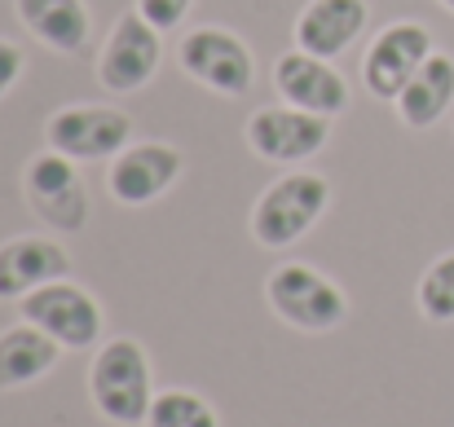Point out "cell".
<instances>
[{
    "label": "cell",
    "instance_id": "obj_16",
    "mask_svg": "<svg viewBox=\"0 0 454 427\" xmlns=\"http://www.w3.org/2000/svg\"><path fill=\"white\" fill-rule=\"evenodd\" d=\"M22 27L58 49V53H80L89 44V4L84 0H13Z\"/></svg>",
    "mask_w": 454,
    "mask_h": 427
},
{
    "label": "cell",
    "instance_id": "obj_3",
    "mask_svg": "<svg viewBox=\"0 0 454 427\" xmlns=\"http://www.w3.org/2000/svg\"><path fill=\"white\" fill-rule=\"evenodd\" d=\"M265 295H270V308L296 326V330H309V335H322V330H335L344 317H348V299L344 291L331 283L326 274H317L313 265H278L265 283Z\"/></svg>",
    "mask_w": 454,
    "mask_h": 427
},
{
    "label": "cell",
    "instance_id": "obj_5",
    "mask_svg": "<svg viewBox=\"0 0 454 427\" xmlns=\"http://www.w3.org/2000/svg\"><path fill=\"white\" fill-rule=\"evenodd\" d=\"M181 71L221 97H243L256 80V58L234 31L199 27L181 40Z\"/></svg>",
    "mask_w": 454,
    "mask_h": 427
},
{
    "label": "cell",
    "instance_id": "obj_20",
    "mask_svg": "<svg viewBox=\"0 0 454 427\" xmlns=\"http://www.w3.org/2000/svg\"><path fill=\"white\" fill-rule=\"evenodd\" d=\"M190 9H194V0H137V13L159 31H176Z\"/></svg>",
    "mask_w": 454,
    "mask_h": 427
},
{
    "label": "cell",
    "instance_id": "obj_9",
    "mask_svg": "<svg viewBox=\"0 0 454 427\" xmlns=\"http://www.w3.org/2000/svg\"><path fill=\"white\" fill-rule=\"evenodd\" d=\"M163 31L151 27L142 13H124L111 35H106V49H102V62H98V75L111 93H137L146 89L163 62Z\"/></svg>",
    "mask_w": 454,
    "mask_h": 427
},
{
    "label": "cell",
    "instance_id": "obj_15",
    "mask_svg": "<svg viewBox=\"0 0 454 427\" xmlns=\"http://www.w3.org/2000/svg\"><path fill=\"white\" fill-rule=\"evenodd\" d=\"M58 357H62V344L31 322L0 330V392H13V388L44 379L58 366Z\"/></svg>",
    "mask_w": 454,
    "mask_h": 427
},
{
    "label": "cell",
    "instance_id": "obj_19",
    "mask_svg": "<svg viewBox=\"0 0 454 427\" xmlns=\"http://www.w3.org/2000/svg\"><path fill=\"white\" fill-rule=\"evenodd\" d=\"M415 295H419V313L428 322H454V252L424 269Z\"/></svg>",
    "mask_w": 454,
    "mask_h": 427
},
{
    "label": "cell",
    "instance_id": "obj_8",
    "mask_svg": "<svg viewBox=\"0 0 454 427\" xmlns=\"http://www.w3.org/2000/svg\"><path fill=\"white\" fill-rule=\"evenodd\" d=\"M129 137H133V120L124 111H111V106H62L44 124L49 150H58L75 163L115 159L129 145Z\"/></svg>",
    "mask_w": 454,
    "mask_h": 427
},
{
    "label": "cell",
    "instance_id": "obj_14",
    "mask_svg": "<svg viewBox=\"0 0 454 427\" xmlns=\"http://www.w3.org/2000/svg\"><path fill=\"white\" fill-rule=\"evenodd\" d=\"M366 0H309L296 18V44L331 62L366 31Z\"/></svg>",
    "mask_w": 454,
    "mask_h": 427
},
{
    "label": "cell",
    "instance_id": "obj_13",
    "mask_svg": "<svg viewBox=\"0 0 454 427\" xmlns=\"http://www.w3.org/2000/svg\"><path fill=\"white\" fill-rule=\"evenodd\" d=\"M71 274V256L53 238H9L0 243V299H22L49 283H62Z\"/></svg>",
    "mask_w": 454,
    "mask_h": 427
},
{
    "label": "cell",
    "instance_id": "obj_18",
    "mask_svg": "<svg viewBox=\"0 0 454 427\" xmlns=\"http://www.w3.org/2000/svg\"><path fill=\"white\" fill-rule=\"evenodd\" d=\"M151 427H221L216 410L199 397V392H185V388H172V392H159L151 406Z\"/></svg>",
    "mask_w": 454,
    "mask_h": 427
},
{
    "label": "cell",
    "instance_id": "obj_12",
    "mask_svg": "<svg viewBox=\"0 0 454 427\" xmlns=\"http://www.w3.org/2000/svg\"><path fill=\"white\" fill-rule=\"evenodd\" d=\"M274 89L283 93L287 106L326 115V120H335V115L348 106V84H344V75H340L326 58L304 53V49L278 58V66H274Z\"/></svg>",
    "mask_w": 454,
    "mask_h": 427
},
{
    "label": "cell",
    "instance_id": "obj_4",
    "mask_svg": "<svg viewBox=\"0 0 454 427\" xmlns=\"http://www.w3.org/2000/svg\"><path fill=\"white\" fill-rule=\"evenodd\" d=\"M27 203L31 212L58 229V234H80L89 225V190H84V176L75 167V159L58 154V150H44L27 163Z\"/></svg>",
    "mask_w": 454,
    "mask_h": 427
},
{
    "label": "cell",
    "instance_id": "obj_10",
    "mask_svg": "<svg viewBox=\"0 0 454 427\" xmlns=\"http://www.w3.org/2000/svg\"><path fill=\"white\" fill-rule=\"evenodd\" d=\"M181 167H185L181 150L168 142L124 145V150L111 159L106 190H111V198L124 203V207H146V203L163 198V194L176 185Z\"/></svg>",
    "mask_w": 454,
    "mask_h": 427
},
{
    "label": "cell",
    "instance_id": "obj_6",
    "mask_svg": "<svg viewBox=\"0 0 454 427\" xmlns=\"http://www.w3.org/2000/svg\"><path fill=\"white\" fill-rule=\"evenodd\" d=\"M433 35L424 22H393L384 27L371 49H366V62H362V84L371 97L380 102H397L402 89L419 75V66L433 58Z\"/></svg>",
    "mask_w": 454,
    "mask_h": 427
},
{
    "label": "cell",
    "instance_id": "obj_21",
    "mask_svg": "<svg viewBox=\"0 0 454 427\" xmlns=\"http://www.w3.org/2000/svg\"><path fill=\"white\" fill-rule=\"evenodd\" d=\"M18 75H22V49L9 44V40H0V97L18 84Z\"/></svg>",
    "mask_w": 454,
    "mask_h": 427
},
{
    "label": "cell",
    "instance_id": "obj_11",
    "mask_svg": "<svg viewBox=\"0 0 454 427\" xmlns=\"http://www.w3.org/2000/svg\"><path fill=\"white\" fill-rule=\"evenodd\" d=\"M331 137V120L296 111V106H265L247 120V145L265 163H301L313 159Z\"/></svg>",
    "mask_w": 454,
    "mask_h": 427
},
{
    "label": "cell",
    "instance_id": "obj_17",
    "mask_svg": "<svg viewBox=\"0 0 454 427\" xmlns=\"http://www.w3.org/2000/svg\"><path fill=\"white\" fill-rule=\"evenodd\" d=\"M450 106H454V58L450 53H433L419 66V75L402 89L397 115H402L406 128H433Z\"/></svg>",
    "mask_w": 454,
    "mask_h": 427
},
{
    "label": "cell",
    "instance_id": "obj_22",
    "mask_svg": "<svg viewBox=\"0 0 454 427\" xmlns=\"http://www.w3.org/2000/svg\"><path fill=\"white\" fill-rule=\"evenodd\" d=\"M442 4H446V9H450V13H454V0H442Z\"/></svg>",
    "mask_w": 454,
    "mask_h": 427
},
{
    "label": "cell",
    "instance_id": "obj_7",
    "mask_svg": "<svg viewBox=\"0 0 454 427\" xmlns=\"http://www.w3.org/2000/svg\"><path fill=\"white\" fill-rule=\"evenodd\" d=\"M22 322L40 326L62 348H93L102 339V304L67 278L22 295Z\"/></svg>",
    "mask_w": 454,
    "mask_h": 427
},
{
    "label": "cell",
    "instance_id": "obj_1",
    "mask_svg": "<svg viewBox=\"0 0 454 427\" xmlns=\"http://www.w3.org/2000/svg\"><path fill=\"white\" fill-rule=\"evenodd\" d=\"M89 392H93V406L106 423L120 427H142L151 419L154 406V388H151V357L137 339L120 335V339H106L93 357V370H89Z\"/></svg>",
    "mask_w": 454,
    "mask_h": 427
},
{
    "label": "cell",
    "instance_id": "obj_2",
    "mask_svg": "<svg viewBox=\"0 0 454 427\" xmlns=\"http://www.w3.org/2000/svg\"><path fill=\"white\" fill-rule=\"evenodd\" d=\"M331 190L326 176L317 172H287L278 176L252 207V238L270 252H283L292 243H301L304 234L317 225V216L326 212Z\"/></svg>",
    "mask_w": 454,
    "mask_h": 427
}]
</instances>
